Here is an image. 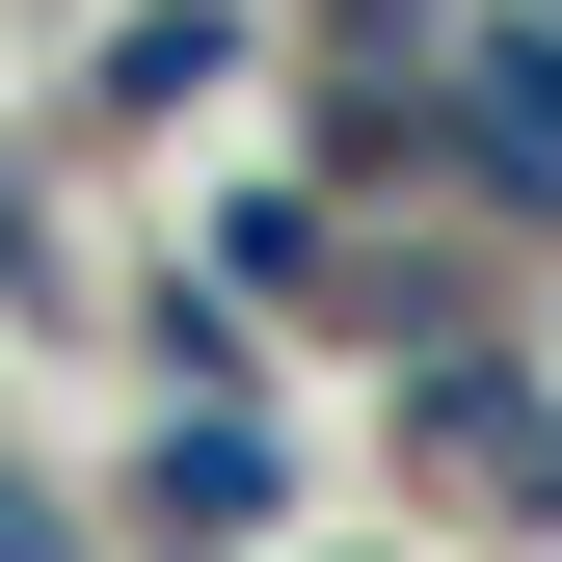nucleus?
<instances>
[{
  "mask_svg": "<svg viewBox=\"0 0 562 562\" xmlns=\"http://www.w3.org/2000/svg\"><path fill=\"white\" fill-rule=\"evenodd\" d=\"M268 509H295V429H268V402H188V375H161L134 536H188V562H268Z\"/></svg>",
  "mask_w": 562,
  "mask_h": 562,
  "instance_id": "f257e3e1",
  "label": "nucleus"
},
{
  "mask_svg": "<svg viewBox=\"0 0 562 562\" xmlns=\"http://www.w3.org/2000/svg\"><path fill=\"white\" fill-rule=\"evenodd\" d=\"M108 108H134V134L241 108V0H161V27H108Z\"/></svg>",
  "mask_w": 562,
  "mask_h": 562,
  "instance_id": "f03ea898",
  "label": "nucleus"
},
{
  "mask_svg": "<svg viewBox=\"0 0 562 562\" xmlns=\"http://www.w3.org/2000/svg\"><path fill=\"white\" fill-rule=\"evenodd\" d=\"M215 295H348V215L322 188H215Z\"/></svg>",
  "mask_w": 562,
  "mask_h": 562,
  "instance_id": "7ed1b4c3",
  "label": "nucleus"
},
{
  "mask_svg": "<svg viewBox=\"0 0 562 562\" xmlns=\"http://www.w3.org/2000/svg\"><path fill=\"white\" fill-rule=\"evenodd\" d=\"M0 562H108V536H81V509H54V482H0Z\"/></svg>",
  "mask_w": 562,
  "mask_h": 562,
  "instance_id": "20e7f679",
  "label": "nucleus"
}]
</instances>
